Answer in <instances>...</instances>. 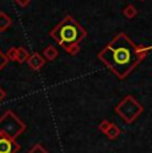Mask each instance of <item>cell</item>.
<instances>
[{
  "instance_id": "obj_1",
  "label": "cell",
  "mask_w": 152,
  "mask_h": 153,
  "mask_svg": "<svg viewBox=\"0 0 152 153\" xmlns=\"http://www.w3.org/2000/svg\"><path fill=\"white\" fill-rule=\"evenodd\" d=\"M147 49L137 47L127 33L120 32L98 53L99 60L119 79H125L142 63Z\"/></svg>"
},
{
  "instance_id": "obj_2",
  "label": "cell",
  "mask_w": 152,
  "mask_h": 153,
  "mask_svg": "<svg viewBox=\"0 0 152 153\" xmlns=\"http://www.w3.org/2000/svg\"><path fill=\"white\" fill-rule=\"evenodd\" d=\"M49 36L69 55H76L80 51V43L87 37V31L72 16H67L52 31Z\"/></svg>"
},
{
  "instance_id": "obj_3",
  "label": "cell",
  "mask_w": 152,
  "mask_h": 153,
  "mask_svg": "<svg viewBox=\"0 0 152 153\" xmlns=\"http://www.w3.org/2000/svg\"><path fill=\"white\" fill-rule=\"evenodd\" d=\"M143 111H144V107L131 95H127L115 107V112L127 124H132L137 117L143 113Z\"/></svg>"
},
{
  "instance_id": "obj_4",
  "label": "cell",
  "mask_w": 152,
  "mask_h": 153,
  "mask_svg": "<svg viewBox=\"0 0 152 153\" xmlns=\"http://www.w3.org/2000/svg\"><path fill=\"white\" fill-rule=\"evenodd\" d=\"M24 131H25V124L12 111H7L0 117V134H4V136L15 140Z\"/></svg>"
},
{
  "instance_id": "obj_5",
  "label": "cell",
  "mask_w": 152,
  "mask_h": 153,
  "mask_svg": "<svg viewBox=\"0 0 152 153\" xmlns=\"http://www.w3.org/2000/svg\"><path fill=\"white\" fill-rule=\"evenodd\" d=\"M17 151H19V145L15 140L0 134V153H16Z\"/></svg>"
},
{
  "instance_id": "obj_6",
  "label": "cell",
  "mask_w": 152,
  "mask_h": 153,
  "mask_svg": "<svg viewBox=\"0 0 152 153\" xmlns=\"http://www.w3.org/2000/svg\"><path fill=\"white\" fill-rule=\"evenodd\" d=\"M45 59L43 57L40 53H37V52H35V53H32L30 56V59H28V61H27V64H28V67L32 69V71H39L40 68H42L43 65L45 64Z\"/></svg>"
},
{
  "instance_id": "obj_7",
  "label": "cell",
  "mask_w": 152,
  "mask_h": 153,
  "mask_svg": "<svg viewBox=\"0 0 152 153\" xmlns=\"http://www.w3.org/2000/svg\"><path fill=\"white\" fill-rule=\"evenodd\" d=\"M12 25V20L4 11H0V32L7 31Z\"/></svg>"
},
{
  "instance_id": "obj_8",
  "label": "cell",
  "mask_w": 152,
  "mask_h": 153,
  "mask_svg": "<svg viewBox=\"0 0 152 153\" xmlns=\"http://www.w3.org/2000/svg\"><path fill=\"white\" fill-rule=\"evenodd\" d=\"M57 55H59V52H57V49L55 48L54 45H48L44 49V52H43V57H44L47 61L55 60V59L57 57Z\"/></svg>"
},
{
  "instance_id": "obj_9",
  "label": "cell",
  "mask_w": 152,
  "mask_h": 153,
  "mask_svg": "<svg viewBox=\"0 0 152 153\" xmlns=\"http://www.w3.org/2000/svg\"><path fill=\"white\" fill-rule=\"evenodd\" d=\"M123 15H124V17H127V19H133L137 15V8L133 4L125 5L124 10H123Z\"/></svg>"
},
{
  "instance_id": "obj_10",
  "label": "cell",
  "mask_w": 152,
  "mask_h": 153,
  "mask_svg": "<svg viewBox=\"0 0 152 153\" xmlns=\"http://www.w3.org/2000/svg\"><path fill=\"white\" fill-rule=\"evenodd\" d=\"M106 136L108 137V139H111V140H116L119 136H120V128H119L118 125H115V124L112 123L111 128L106 132Z\"/></svg>"
},
{
  "instance_id": "obj_11",
  "label": "cell",
  "mask_w": 152,
  "mask_h": 153,
  "mask_svg": "<svg viewBox=\"0 0 152 153\" xmlns=\"http://www.w3.org/2000/svg\"><path fill=\"white\" fill-rule=\"evenodd\" d=\"M28 59H30V55H28L27 49L23 48V47L17 48V63H24V61H28Z\"/></svg>"
},
{
  "instance_id": "obj_12",
  "label": "cell",
  "mask_w": 152,
  "mask_h": 153,
  "mask_svg": "<svg viewBox=\"0 0 152 153\" xmlns=\"http://www.w3.org/2000/svg\"><path fill=\"white\" fill-rule=\"evenodd\" d=\"M5 56H7L8 60H11V61H17V48H15V47L10 48V49H8V52L5 53Z\"/></svg>"
},
{
  "instance_id": "obj_13",
  "label": "cell",
  "mask_w": 152,
  "mask_h": 153,
  "mask_svg": "<svg viewBox=\"0 0 152 153\" xmlns=\"http://www.w3.org/2000/svg\"><path fill=\"white\" fill-rule=\"evenodd\" d=\"M111 125H112V123H111V121H108V120H103V121L99 124V131L103 132V133L106 134V132L111 128Z\"/></svg>"
},
{
  "instance_id": "obj_14",
  "label": "cell",
  "mask_w": 152,
  "mask_h": 153,
  "mask_svg": "<svg viewBox=\"0 0 152 153\" xmlns=\"http://www.w3.org/2000/svg\"><path fill=\"white\" fill-rule=\"evenodd\" d=\"M28 153H48V152H47L45 149L43 148L42 145H40V144H36V145H35L34 148H32V149H31V151L28 152Z\"/></svg>"
},
{
  "instance_id": "obj_15",
  "label": "cell",
  "mask_w": 152,
  "mask_h": 153,
  "mask_svg": "<svg viewBox=\"0 0 152 153\" xmlns=\"http://www.w3.org/2000/svg\"><path fill=\"white\" fill-rule=\"evenodd\" d=\"M8 61H10V60L7 59V56H5V53H3V52L0 51V71L4 68L5 64H7Z\"/></svg>"
},
{
  "instance_id": "obj_16",
  "label": "cell",
  "mask_w": 152,
  "mask_h": 153,
  "mask_svg": "<svg viewBox=\"0 0 152 153\" xmlns=\"http://www.w3.org/2000/svg\"><path fill=\"white\" fill-rule=\"evenodd\" d=\"M16 4H19L20 7H27L28 4L31 3V0H15Z\"/></svg>"
},
{
  "instance_id": "obj_17",
  "label": "cell",
  "mask_w": 152,
  "mask_h": 153,
  "mask_svg": "<svg viewBox=\"0 0 152 153\" xmlns=\"http://www.w3.org/2000/svg\"><path fill=\"white\" fill-rule=\"evenodd\" d=\"M4 97H5V91L1 87H0V101H1V100L4 99Z\"/></svg>"
},
{
  "instance_id": "obj_18",
  "label": "cell",
  "mask_w": 152,
  "mask_h": 153,
  "mask_svg": "<svg viewBox=\"0 0 152 153\" xmlns=\"http://www.w3.org/2000/svg\"><path fill=\"white\" fill-rule=\"evenodd\" d=\"M140 1H145V0H140Z\"/></svg>"
}]
</instances>
